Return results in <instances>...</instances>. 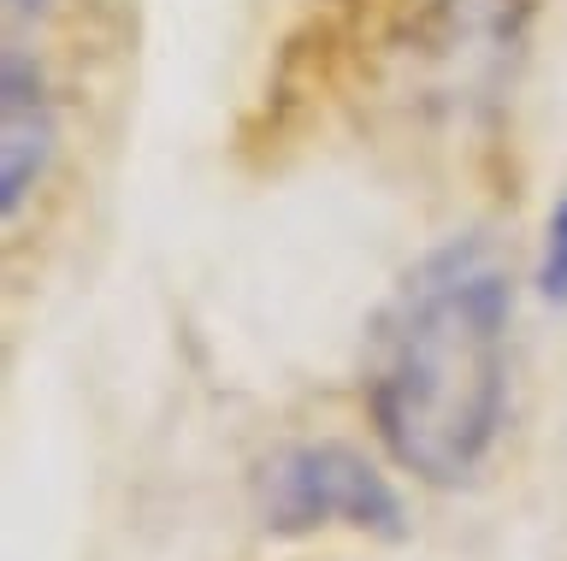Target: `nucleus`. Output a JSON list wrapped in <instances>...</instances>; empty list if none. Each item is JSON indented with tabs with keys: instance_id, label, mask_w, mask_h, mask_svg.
<instances>
[{
	"instance_id": "nucleus-1",
	"label": "nucleus",
	"mask_w": 567,
	"mask_h": 561,
	"mask_svg": "<svg viewBox=\"0 0 567 561\" xmlns=\"http://www.w3.org/2000/svg\"><path fill=\"white\" fill-rule=\"evenodd\" d=\"M508 267L485 237L432 249L372 313L361 396L390 461L455 490L491 461L508 414Z\"/></svg>"
},
{
	"instance_id": "nucleus-2",
	"label": "nucleus",
	"mask_w": 567,
	"mask_h": 561,
	"mask_svg": "<svg viewBox=\"0 0 567 561\" xmlns=\"http://www.w3.org/2000/svg\"><path fill=\"white\" fill-rule=\"evenodd\" d=\"M255 508L272 538H308L326 526L384 543L408 538L402 490L349 444H290L266 455L255 472Z\"/></svg>"
},
{
	"instance_id": "nucleus-3",
	"label": "nucleus",
	"mask_w": 567,
	"mask_h": 561,
	"mask_svg": "<svg viewBox=\"0 0 567 561\" xmlns=\"http://www.w3.org/2000/svg\"><path fill=\"white\" fill-rule=\"evenodd\" d=\"M53 143H60V118L42 72L24 54L0 60V214L18 219L30 189L48 178Z\"/></svg>"
},
{
	"instance_id": "nucleus-4",
	"label": "nucleus",
	"mask_w": 567,
	"mask_h": 561,
	"mask_svg": "<svg viewBox=\"0 0 567 561\" xmlns=\"http://www.w3.org/2000/svg\"><path fill=\"white\" fill-rule=\"evenodd\" d=\"M538 290L549 302H567V196L544 225V254H538Z\"/></svg>"
}]
</instances>
